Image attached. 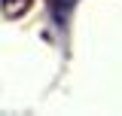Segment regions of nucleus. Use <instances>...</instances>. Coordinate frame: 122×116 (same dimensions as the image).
Here are the masks:
<instances>
[{
  "label": "nucleus",
  "instance_id": "f257e3e1",
  "mask_svg": "<svg viewBox=\"0 0 122 116\" xmlns=\"http://www.w3.org/2000/svg\"><path fill=\"white\" fill-rule=\"evenodd\" d=\"M0 3H3V12L9 15V18H18L30 6V0H0Z\"/></svg>",
  "mask_w": 122,
  "mask_h": 116
}]
</instances>
